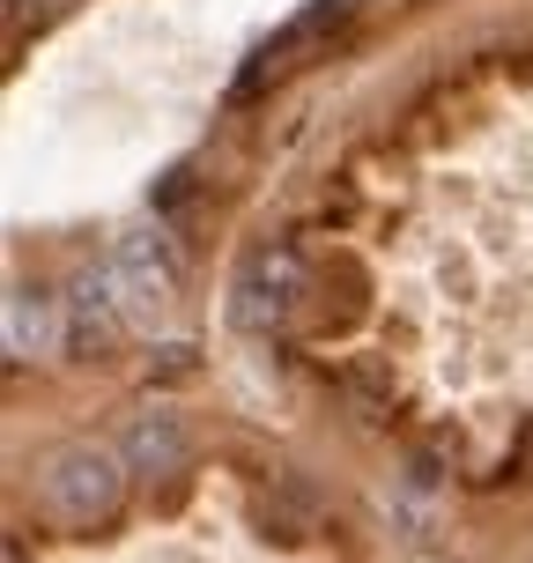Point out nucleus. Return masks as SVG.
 Wrapping results in <instances>:
<instances>
[{"mask_svg": "<svg viewBox=\"0 0 533 563\" xmlns=\"http://www.w3.org/2000/svg\"><path fill=\"white\" fill-rule=\"evenodd\" d=\"M267 527H281L289 541H304L311 527H319V497H311L289 467H275V482H267Z\"/></svg>", "mask_w": 533, "mask_h": 563, "instance_id": "423d86ee", "label": "nucleus"}, {"mask_svg": "<svg viewBox=\"0 0 533 563\" xmlns=\"http://www.w3.org/2000/svg\"><path fill=\"white\" fill-rule=\"evenodd\" d=\"M53 341V305L37 289H8V356H30Z\"/></svg>", "mask_w": 533, "mask_h": 563, "instance_id": "0eeeda50", "label": "nucleus"}, {"mask_svg": "<svg viewBox=\"0 0 533 563\" xmlns=\"http://www.w3.org/2000/svg\"><path fill=\"white\" fill-rule=\"evenodd\" d=\"M119 452H126V475L164 482V475H178V467H186V422L170 416V408H141V416L126 422Z\"/></svg>", "mask_w": 533, "mask_h": 563, "instance_id": "20e7f679", "label": "nucleus"}, {"mask_svg": "<svg viewBox=\"0 0 533 563\" xmlns=\"http://www.w3.org/2000/svg\"><path fill=\"white\" fill-rule=\"evenodd\" d=\"M119 497H126V452H112V445H67L37 475V505L53 511V519H67V527L112 519Z\"/></svg>", "mask_w": 533, "mask_h": 563, "instance_id": "f257e3e1", "label": "nucleus"}, {"mask_svg": "<svg viewBox=\"0 0 533 563\" xmlns=\"http://www.w3.org/2000/svg\"><path fill=\"white\" fill-rule=\"evenodd\" d=\"M67 305H75V349H112L119 319H126V305H119V267L104 260V267H82L75 275V289H67Z\"/></svg>", "mask_w": 533, "mask_h": 563, "instance_id": "39448f33", "label": "nucleus"}, {"mask_svg": "<svg viewBox=\"0 0 533 563\" xmlns=\"http://www.w3.org/2000/svg\"><path fill=\"white\" fill-rule=\"evenodd\" d=\"M112 267H119V305H126V319L134 327H156V311L170 305V282H178V253H170L156 230H126Z\"/></svg>", "mask_w": 533, "mask_h": 563, "instance_id": "f03ea898", "label": "nucleus"}, {"mask_svg": "<svg viewBox=\"0 0 533 563\" xmlns=\"http://www.w3.org/2000/svg\"><path fill=\"white\" fill-rule=\"evenodd\" d=\"M297 305H304V267H297V253L289 245H259L253 267H245V319L253 327H275Z\"/></svg>", "mask_w": 533, "mask_h": 563, "instance_id": "7ed1b4c3", "label": "nucleus"}]
</instances>
